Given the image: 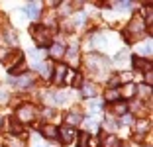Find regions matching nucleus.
<instances>
[{"label": "nucleus", "instance_id": "f257e3e1", "mask_svg": "<svg viewBox=\"0 0 153 147\" xmlns=\"http://www.w3.org/2000/svg\"><path fill=\"white\" fill-rule=\"evenodd\" d=\"M145 30V24H143V18H141V14H135L134 18L130 20V24H128V36H130V39H135V37H140L141 33H143Z\"/></svg>", "mask_w": 153, "mask_h": 147}, {"label": "nucleus", "instance_id": "f03ea898", "mask_svg": "<svg viewBox=\"0 0 153 147\" xmlns=\"http://www.w3.org/2000/svg\"><path fill=\"white\" fill-rule=\"evenodd\" d=\"M33 118H36V108H33L32 104H24V106H20L18 110H16V120L18 122L27 124V122H32Z\"/></svg>", "mask_w": 153, "mask_h": 147}, {"label": "nucleus", "instance_id": "7ed1b4c3", "mask_svg": "<svg viewBox=\"0 0 153 147\" xmlns=\"http://www.w3.org/2000/svg\"><path fill=\"white\" fill-rule=\"evenodd\" d=\"M86 67L88 69H94V71H106L108 69V61L104 57H100V55H86Z\"/></svg>", "mask_w": 153, "mask_h": 147}, {"label": "nucleus", "instance_id": "20e7f679", "mask_svg": "<svg viewBox=\"0 0 153 147\" xmlns=\"http://www.w3.org/2000/svg\"><path fill=\"white\" fill-rule=\"evenodd\" d=\"M32 37L36 39L37 45H47L51 36L47 31V26H36V27H32Z\"/></svg>", "mask_w": 153, "mask_h": 147}, {"label": "nucleus", "instance_id": "39448f33", "mask_svg": "<svg viewBox=\"0 0 153 147\" xmlns=\"http://www.w3.org/2000/svg\"><path fill=\"white\" fill-rule=\"evenodd\" d=\"M57 137H61V141H65V143H73L76 139V129L75 128H61Z\"/></svg>", "mask_w": 153, "mask_h": 147}, {"label": "nucleus", "instance_id": "423d86ee", "mask_svg": "<svg viewBox=\"0 0 153 147\" xmlns=\"http://www.w3.org/2000/svg\"><path fill=\"white\" fill-rule=\"evenodd\" d=\"M39 10H41L39 2H27L26 4V16L32 18V20H37L39 18Z\"/></svg>", "mask_w": 153, "mask_h": 147}, {"label": "nucleus", "instance_id": "0eeeda50", "mask_svg": "<svg viewBox=\"0 0 153 147\" xmlns=\"http://www.w3.org/2000/svg\"><path fill=\"white\" fill-rule=\"evenodd\" d=\"M65 59H67L71 65H76L79 63V45H71L69 49H65Z\"/></svg>", "mask_w": 153, "mask_h": 147}, {"label": "nucleus", "instance_id": "6e6552de", "mask_svg": "<svg viewBox=\"0 0 153 147\" xmlns=\"http://www.w3.org/2000/svg\"><path fill=\"white\" fill-rule=\"evenodd\" d=\"M36 71H39L43 79H49V76L53 75V67H51L49 63H45V61H39V63H36Z\"/></svg>", "mask_w": 153, "mask_h": 147}, {"label": "nucleus", "instance_id": "1a4fd4ad", "mask_svg": "<svg viewBox=\"0 0 153 147\" xmlns=\"http://www.w3.org/2000/svg\"><path fill=\"white\" fill-rule=\"evenodd\" d=\"M41 134H43V137H47V139H57L59 129L55 128L53 124H47V125H43V128H41Z\"/></svg>", "mask_w": 153, "mask_h": 147}, {"label": "nucleus", "instance_id": "9d476101", "mask_svg": "<svg viewBox=\"0 0 153 147\" xmlns=\"http://www.w3.org/2000/svg\"><path fill=\"white\" fill-rule=\"evenodd\" d=\"M65 49H67V47H65L63 43H53V45L49 47V55H51L53 59H61V57L65 55Z\"/></svg>", "mask_w": 153, "mask_h": 147}, {"label": "nucleus", "instance_id": "9b49d317", "mask_svg": "<svg viewBox=\"0 0 153 147\" xmlns=\"http://www.w3.org/2000/svg\"><path fill=\"white\" fill-rule=\"evenodd\" d=\"M33 82V76L30 75V73H24V75H20L18 79H16V85L22 86V88H26V86H30Z\"/></svg>", "mask_w": 153, "mask_h": 147}, {"label": "nucleus", "instance_id": "f8f14e48", "mask_svg": "<svg viewBox=\"0 0 153 147\" xmlns=\"http://www.w3.org/2000/svg\"><path fill=\"white\" fill-rule=\"evenodd\" d=\"M134 129H135V135H137V137H141V135H143L145 131L149 129V122H147V120H140V122H135Z\"/></svg>", "mask_w": 153, "mask_h": 147}, {"label": "nucleus", "instance_id": "ddd939ff", "mask_svg": "<svg viewBox=\"0 0 153 147\" xmlns=\"http://www.w3.org/2000/svg\"><path fill=\"white\" fill-rule=\"evenodd\" d=\"M134 94H135V85H134V82L124 85L122 90H120V96H124V98H134Z\"/></svg>", "mask_w": 153, "mask_h": 147}, {"label": "nucleus", "instance_id": "4468645a", "mask_svg": "<svg viewBox=\"0 0 153 147\" xmlns=\"http://www.w3.org/2000/svg\"><path fill=\"white\" fill-rule=\"evenodd\" d=\"M67 71L69 69L65 67V65H57V67H55V82H59V85H61V82H63L65 80V75H67Z\"/></svg>", "mask_w": 153, "mask_h": 147}, {"label": "nucleus", "instance_id": "2eb2a0df", "mask_svg": "<svg viewBox=\"0 0 153 147\" xmlns=\"http://www.w3.org/2000/svg\"><path fill=\"white\" fill-rule=\"evenodd\" d=\"M81 114L79 112H71V114H67V118H65V122L69 124V128H75L76 124H81Z\"/></svg>", "mask_w": 153, "mask_h": 147}, {"label": "nucleus", "instance_id": "dca6fc26", "mask_svg": "<svg viewBox=\"0 0 153 147\" xmlns=\"http://www.w3.org/2000/svg\"><path fill=\"white\" fill-rule=\"evenodd\" d=\"M112 114H116V116H126L128 114V106L124 102H114L112 104Z\"/></svg>", "mask_w": 153, "mask_h": 147}, {"label": "nucleus", "instance_id": "f3484780", "mask_svg": "<svg viewBox=\"0 0 153 147\" xmlns=\"http://www.w3.org/2000/svg\"><path fill=\"white\" fill-rule=\"evenodd\" d=\"M131 61H134V67H135V69H141V71L145 69L147 73H149V69H151V65H149L147 61H143V59H140V57H134Z\"/></svg>", "mask_w": 153, "mask_h": 147}, {"label": "nucleus", "instance_id": "a211bd4d", "mask_svg": "<svg viewBox=\"0 0 153 147\" xmlns=\"http://www.w3.org/2000/svg\"><path fill=\"white\" fill-rule=\"evenodd\" d=\"M96 92H98V88H96L92 82L82 85V94H85V96H96Z\"/></svg>", "mask_w": 153, "mask_h": 147}, {"label": "nucleus", "instance_id": "6ab92c4d", "mask_svg": "<svg viewBox=\"0 0 153 147\" xmlns=\"http://www.w3.org/2000/svg\"><path fill=\"white\" fill-rule=\"evenodd\" d=\"M118 98H120V90L118 88H110L108 92H106V100H108V102H118Z\"/></svg>", "mask_w": 153, "mask_h": 147}, {"label": "nucleus", "instance_id": "aec40b11", "mask_svg": "<svg viewBox=\"0 0 153 147\" xmlns=\"http://www.w3.org/2000/svg\"><path fill=\"white\" fill-rule=\"evenodd\" d=\"M4 36H6V39H8L10 45H16V43H18V36H16L12 30H6V31H4Z\"/></svg>", "mask_w": 153, "mask_h": 147}, {"label": "nucleus", "instance_id": "412c9836", "mask_svg": "<svg viewBox=\"0 0 153 147\" xmlns=\"http://www.w3.org/2000/svg\"><path fill=\"white\" fill-rule=\"evenodd\" d=\"M140 53L141 55H151V41H145L143 45H140Z\"/></svg>", "mask_w": 153, "mask_h": 147}, {"label": "nucleus", "instance_id": "4be33fe9", "mask_svg": "<svg viewBox=\"0 0 153 147\" xmlns=\"http://www.w3.org/2000/svg\"><path fill=\"white\" fill-rule=\"evenodd\" d=\"M85 129H98V122L92 120V118H88V120H85Z\"/></svg>", "mask_w": 153, "mask_h": 147}, {"label": "nucleus", "instance_id": "5701e85b", "mask_svg": "<svg viewBox=\"0 0 153 147\" xmlns=\"http://www.w3.org/2000/svg\"><path fill=\"white\" fill-rule=\"evenodd\" d=\"M124 59H128V53H126V49L124 51H120V53L114 57V65H122L124 63Z\"/></svg>", "mask_w": 153, "mask_h": 147}, {"label": "nucleus", "instance_id": "b1692460", "mask_svg": "<svg viewBox=\"0 0 153 147\" xmlns=\"http://www.w3.org/2000/svg\"><path fill=\"white\" fill-rule=\"evenodd\" d=\"M100 108H102V102H100V100H92V102L88 104V110L90 112H98Z\"/></svg>", "mask_w": 153, "mask_h": 147}, {"label": "nucleus", "instance_id": "393cba45", "mask_svg": "<svg viewBox=\"0 0 153 147\" xmlns=\"http://www.w3.org/2000/svg\"><path fill=\"white\" fill-rule=\"evenodd\" d=\"M86 147H100V139L98 137H90V135H88V139H86Z\"/></svg>", "mask_w": 153, "mask_h": 147}, {"label": "nucleus", "instance_id": "a878e982", "mask_svg": "<svg viewBox=\"0 0 153 147\" xmlns=\"http://www.w3.org/2000/svg\"><path fill=\"white\" fill-rule=\"evenodd\" d=\"M8 98H10V94L6 92L4 88H0V104H4V102H8Z\"/></svg>", "mask_w": 153, "mask_h": 147}, {"label": "nucleus", "instance_id": "bb28decb", "mask_svg": "<svg viewBox=\"0 0 153 147\" xmlns=\"http://www.w3.org/2000/svg\"><path fill=\"white\" fill-rule=\"evenodd\" d=\"M106 145L108 147H120V141H118L116 137H108L106 139Z\"/></svg>", "mask_w": 153, "mask_h": 147}, {"label": "nucleus", "instance_id": "cd10ccee", "mask_svg": "<svg viewBox=\"0 0 153 147\" xmlns=\"http://www.w3.org/2000/svg\"><path fill=\"white\" fill-rule=\"evenodd\" d=\"M55 102H57V104H61V102H67V94H61V92H57V94H55Z\"/></svg>", "mask_w": 153, "mask_h": 147}, {"label": "nucleus", "instance_id": "c85d7f7f", "mask_svg": "<svg viewBox=\"0 0 153 147\" xmlns=\"http://www.w3.org/2000/svg\"><path fill=\"white\" fill-rule=\"evenodd\" d=\"M10 147H26V143H24L22 139H12V141H10Z\"/></svg>", "mask_w": 153, "mask_h": 147}, {"label": "nucleus", "instance_id": "c756f323", "mask_svg": "<svg viewBox=\"0 0 153 147\" xmlns=\"http://www.w3.org/2000/svg\"><path fill=\"white\" fill-rule=\"evenodd\" d=\"M10 124H12V125H10V129H12V131H16V134H18V131H22V125H20L18 124V122H10Z\"/></svg>", "mask_w": 153, "mask_h": 147}, {"label": "nucleus", "instance_id": "7c9ffc66", "mask_svg": "<svg viewBox=\"0 0 153 147\" xmlns=\"http://www.w3.org/2000/svg\"><path fill=\"white\" fill-rule=\"evenodd\" d=\"M106 128H108V129H116V128H118V125L114 124V120H112V118H110V116L106 118Z\"/></svg>", "mask_w": 153, "mask_h": 147}, {"label": "nucleus", "instance_id": "2f4dec72", "mask_svg": "<svg viewBox=\"0 0 153 147\" xmlns=\"http://www.w3.org/2000/svg\"><path fill=\"white\" fill-rule=\"evenodd\" d=\"M108 85H110V86H112V88H116V86H118V85H120V79H118V76H112V79H110V80H108Z\"/></svg>", "mask_w": 153, "mask_h": 147}, {"label": "nucleus", "instance_id": "473e14b6", "mask_svg": "<svg viewBox=\"0 0 153 147\" xmlns=\"http://www.w3.org/2000/svg\"><path fill=\"white\" fill-rule=\"evenodd\" d=\"M130 6H131V2H118L116 8H120V10H128Z\"/></svg>", "mask_w": 153, "mask_h": 147}, {"label": "nucleus", "instance_id": "72a5a7b5", "mask_svg": "<svg viewBox=\"0 0 153 147\" xmlns=\"http://www.w3.org/2000/svg\"><path fill=\"white\" fill-rule=\"evenodd\" d=\"M131 114H126V116H122V124H131Z\"/></svg>", "mask_w": 153, "mask_h": 147}, {"label": "nucleus", "instance_id": "f704fd0d", "mask_svg": "<svg viewBox=\"0 0 153 147\" xmlns=\"http://www.w3.org/2000/svg\"><path fill=\"white\" fill-rule=\"evenodd\" d=\"M0 124H2V120H0Z\"/></svg>", "mask_w": 153, "mask_h": 147}]
</instances>
